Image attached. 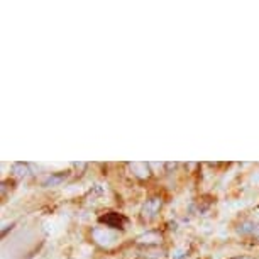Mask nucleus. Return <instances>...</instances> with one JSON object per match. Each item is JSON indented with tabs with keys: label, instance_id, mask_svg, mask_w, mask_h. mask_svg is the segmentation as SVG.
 Here are the masks:
<instances>
[{
	"label": "nucleus",
	"instance_id": "7ed1b4c3",
	"mask_svg": "<svg viewBox=\"0 0 259 259\" xmlns=\"http://www.w3.org/2000/svg\"><path fill=\"white\" fill-rule=\"evenodd\" d=\"M129 166H131V169L134 171V175L138 178H141V180L149 178V175H151L149 164H146V163H131Z\"/></svg>",
	"mask_w": 259,
	"mask_h": 259
},
{
	"label": "nucleus",
	"instance_id": "f03ea898",
	"mask_svg": "<svg viewBox=\"0 0 259 259\" xmlns=\"http://www.w3.org/2000/svg\"><path fill=\"white\" fill-rule=\"evenodd\" d=\"M161 205H163V200H161L159 197H153V198L146 200V203H144V207H143V219H144L146 222L153 221L156 215L159 213Z\"/></svg>",
	"mask_w": 259,
	"mask_h": 259
},
{
	"label": "nucleus",
	"instance_id": "0eeeda50",
	"mask_svg": "<svg viewBox=\"0 0 259 259\" xmlns=\"http://www.w3.org/2000/svg\"><path fill=\"white\" fill-rule=\"evenodd\" d=\"M246 232H249L251 236H254L256 239H259V224H251V227H249Z\"/></svg>",
	"mask_w": 259,
	"mask_h": 259
},
{
	"label": "nucleus",
	"instance_id": "423d86ee",
	"mask_svg": "<svg viewBox=\"0 0 259 259\" xmlns=\"http://www.w3.org/2000/svg\"><path fill=\"white\" fill-rule=\"evenodd\" d=\"M14 173H16L17 177H26L29 173V169L26 164H14Z\"/></svg>",
	"mask_w": 259,
	"mask_h": 259
},
{
	"label": "nucleus",
	"instance_id": "39448f33",
	"mask_svg": "<svg viewBox=\"0 0 259 259\" xmlns=\"http://www.w3.org/2000/svg\"><path fill=\"white\" fill-rule=\"evenodd\" d=\"M139 242H143V244H158V242H161V236H159V234H154V232H148L146 236L139 237Z\"/></svg>",
	"mask_w": 259,
	"mask_h": 259
},
{
	"label": "nucleus",
	"instance_id": "f257e3e1",
	"mask_svg": "<svg viewBox=\"0 0 259 259\" xmlns=\"http://www.w3.org/2000/svg\"><path fill=\"white\" fill-rule=\"evenodd\" d=\"M92 236H94L95 242L100 244L104 247H110L119 241V234H117L114 229H109V227H97L92 231Z\"/></svg>",
	"mask_w": 259,
	"mask_h": 259
},
{
	"label": "nucleus",
	"instance_id": "20e7f679",
	"mask_svg": "<svg viewBox=\"0 0 259 259\" xmlns=\"http://www.w3.org/2000/svg\"><path fill=\"white\" fill-rule=\"evenodd\" d=\"M102 221L105 222V226L109 227V229H119L122 227V222H124V219L120 217V215H117V213H109L107 217H104Z\"/></svg>",
	"mask_w": 259,
	"mask_h": 259
},
{
	"label": "nucleus",
	"instance_id": "6e6552de",
	"mask_svg": "<svg viewBox=\"0 0 259 259\" xmlns=\"http://www.w3.org/2000/svg\"><path fill=\"white\" fill-rule=\"evenodd\" d=\"M234 259H251V257H234Z\"/></svg>",
	"mask_w": 259,
	"mask_h": 259
}]
</instances>
